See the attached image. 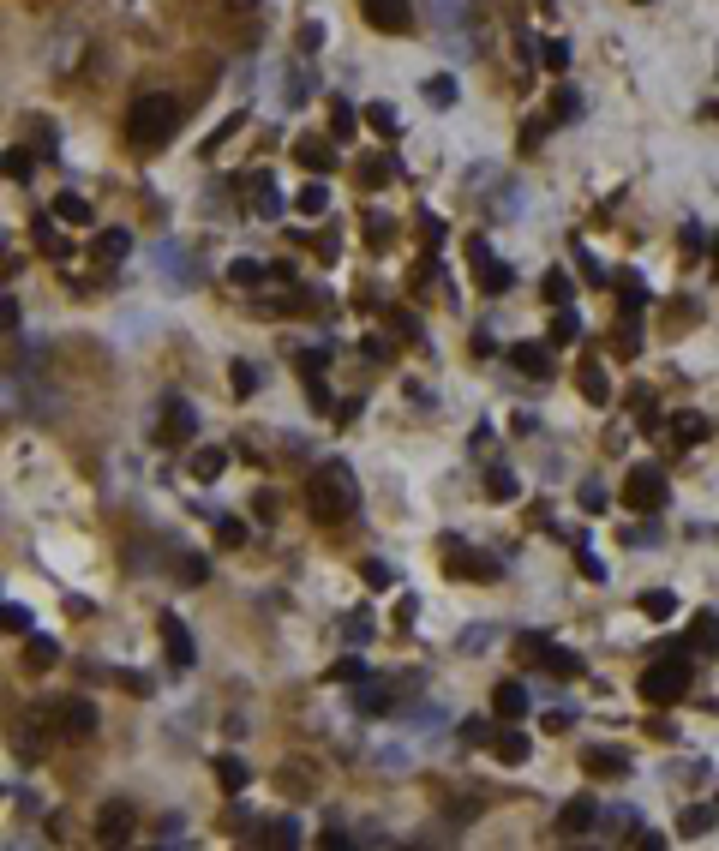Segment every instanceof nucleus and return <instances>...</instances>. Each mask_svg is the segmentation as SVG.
I'll return each mask as SVG.
<instances>
[{
	"instance_id": "obj_14",
	"label": "nucleus",
	"mask_w": 719,
	"mask_h": 851,
	"mask_svg": "<svg viewBox=\"0 0 719 851\" xmlns=\"http://www.w3.org/2000/svg\"><path fill=\"white\" fill-rule=\"evenodd\" d=\"M96 840H102V846L132 840V810H126V804H102V816H96Z\"/></svg>"
},
{
	"instance_id": "obj_5",
	"label": "nucleus",
	"mask_w": 719,
	"mask_h": 851,
	"mask_svg": "<svg viewBox=\"0 0 719 851\" xmlns=\"http://www.w3.org/2000/svg\"><path fill=\"white\" fill-rule=\"evenodd\" d=\"M624 504H630V510H648V516H654V510H666V474H660V468H648V462H642V468H630V480H624Z\"/></svg>"
},
{
	"instance_id": "obj_35",
	"label": "nucleus",
	"mask_w": 719,
	"mask_h": 851,
	"mask_svg": "<svg viewBox=\"0 0 719 851\" xmlns=\"http://www.w3.org/2000/svg\"><path fill=\"white\" fill-rule=\"evenodd\" d=\"M366 678H372V672H366L360 654H342V660L330 666V684H366Z\"/></svg>"
},
{
	"instance_id": "obj_28",
	"label": "nucleus",
	"mask_w": 719,
	"mask_h": 851,
	"mask_svg": "<svg viewBox=\"0 0 719 851\" xmlns=\"http://www.w3.org/2000/svg\"><path fill=\"white\" fill-rule=\"evenodd\" d=\"M486 498H492V504H516V498H522L516 474H510V468H492V474H486Z\"/></svg>"
},
{
	"instance_id": "obj_10",
	"label": "nucleus",
	"mask_w": 719,
	"mask_h": 851,
	"mask_svg": "<svg viewBox=\"0 0 719 851\" xmlns=\"http://www.w3.org/2000/svg\"><path fill=\"white\" fill-rule=\"evenodd\" d=\"M192 432H198L192 402H186V396H168V402H162V438H156V444H186Z\"/></svg>"
},
{
	"instance_id": "obj_3",
	"label": "nucleus",
	"mask_w": 719,
	"mask_h": 851,
	"mask_svg": "<svg viewBox=\"0 0 719 851\" xmlns=\"http://www.w3.org/2000/svg\"><path fill=\"white\" fill-rule=\"evenodd\" d=\"M690 690V660L678 654V648H666L648 672H642V702H654V708H672L678 696Z\"/></svg>"
},
{
	"instance_id": "obj_61",
	"label": "nucleus",
	"mask_w": 719,
	"mask_h": 851,
	"mask_svg": "<svg viewBox=\"0 0 719 851\" xmlns=\"http://www.w3.org/2000/svg\"><path fill=\"white\" fill-rule=\"evenodd\" d=\"M120 684H126L132 696H150V678H144V672H120Z\"/></svg>"
},
{
	"instance_id": "obj_31",
	"label": "nucleus",
	"mask_w": 719,
	"mask_h": 851,
	"mask_svg": "<svg viewBox=\"0 0 719 851\" xmlns=\"http://www.w3.org/2000/svg\"><path fill=\"white\" fill-rule=\"evenodd\" d=\"M564 540H576V570L588 576V582H606V564H600V552L582 540V534H564Z\"/></svg>"
},
{
	"instance_id": "obj_13",
	"label": "nucleus",
	"mask_w": 719,
	"mask_h": 851,
	"mask_svg": "<svg viewBox=\"0 0 719 851\" xmlns=\"http://www.w3.org/2000/svg\"><path fill=\"white\" fill-rule=\"evenodd\" d=\"M162 654H168V666H180V672L198 660V648H192L186 624H180V618H168V612H162Z\"/></svg>"
},
{
	"instance_id": "obj_30",
	"label": "nucleus",
	"mask_w": 719,
	"mask_h": 851,
	"mask_svg": "<svg viewBox=\"0 0 719 851\" xmlns=\"http://www.w3.org/2000/svg\"><path fill=\"white\" fill-rule=\"evenodd\" d=\"M252 216H264V222H270V216H282V192L270 186V174L252 186Z\"/></svg>"
},
{
	"instance_id": "obj_9",
	"label": "nucleus",
	"mask_w": 719,
	"mask_h": 851,
	"mask_svg": "<svg viewBox=\"0 0 719 851\" xmlns=\"http://www.w3.org/2000/svg\"><path fill=\"white\" fill-rule=\"evenodd\" d=\"M48 714L60 720V726H54L60 738H90V732H96V708H90L84 696H66V702H54Z\"/></svg>"
},
{
	"instance_id": "obj_50",
	"label": "nucleus",
	"mask_w": 719,
	"mask_h": 851,
	"mask_svg": "<svg viewBox=\"0 0 719 851\" xmlns=\"http://www.w3.org/2000/svg\"><path fill=\"white\" fill-rule=\"evenodd\" d=\"M366 120L384 132V138H396V108H384V102H366Z\"/></svg>"
},
{
	"instance_id": "obj_44",
	"label": "nucleus",
	"mask_w": 719,
	"mask_h": 851,
	"mask_svg": "<svg viewBox=\"0 0 719 851\" xmlns=\"http://www.w3.org/2000/svg\"><path fill=\"white\" fill-rule=\"evenodd\" d=\"M216 540H222L228 552H234V546H246V522H240V516H216Z\"/></svg>"
},
{
	"instance_id": "obj_47",
	"label": "nucleus",
	"mask_w": 719,
	"mask_h": 851,
	"mask_svg": "<svg viewBox=\"0 0 719 851\" xmlns=\"http://www.w3.org/2000/svg\"><path fill=\"white\" fill-rule=\"evenodd\" d=\"M540 60H546L552 72H564V66H570V42H564V36H552V42H540Z\"/></svg>"
},
{
	"instance_id": "obj_38",
	"label": "nucleus",
	"mask_w": 719,
	"mask_h": 851,
	"mask_svg": "<svg viewBox=\"0 0 719 851\" xmlns=\"http://www.w3.org/2000/svg\"><path fill=\"white\" fill-rule=\"evenodd\" d=\"M264 276H270V270H264L258 258H234V264H228V282H240V288H258Z\"/></svg>"
},
{
	"instance_id": "obj_41",
	"label": "nucleus",
	"mask_w": 719,
	"mask_h": 851,
	"mask_svg": "<svg viewBox=\"0 0 719 851\" xmlns=\"http://www.w3.org/2000/svg\"><path fill=\"white\" fill-rule=\"evenodd\" d=\"M306 408H312V414H336V402H330V384H324V372H312V378H306Z\"/></svg>"
},
{
	"instance_id": "obj_29",
	"label": "nucleus",
	"mask_w": 719,
	"mask_h": 851,
	"mask_svg": "<svg viewBox=\"0 0 719 851\" xmlns=\"http://www.w3.org/2000/svg\"><path fill=\"white\" fill-rule=\"evenodd\" d=\"M354 126H360V114L348 108V96H330V138H354Z\"/></svg>"
},
{
	"instance_id": "obj_2",
	"label": "nucleus",
	"mask_w": 719,
	"mask_h": 851,
	"mask_svg": "<svg viewBox=\"0 0 719 851\" xmlns=\"http://www.w3.org/2000/svg\"><path fill=\"white\" fill-rule=\"evenodd\" d=\"M180 120H186V102L180 96H168V90H144L132 108H126V144L132 150H162L174 132H180Z\"/></svg>"
},
{
	"instance_id": "obj_19",
	"label": "nucleus",
	"mask_w": 719,
	"mask_h": 851,
	"mask_svg": "<svg viewBox=\"0 0 719 851\" xmlns=\"http://www.w3.org/2000/svg\"><path fill=\"white\" fill-rule=\"evenodd\" d=\"M24 666H30V672H54V666H60V648L30 630V636H24Z\"/></svg>"
},
{
	"instance_id": "obj_4",
	"label": "nucleus",
	"mask_w": 719,
	"mask_h": 851,
	"mask_svg": "<svg viewBox=\"0 0 719 851\" xmlns=\"http://www.w3.org/2000/svg\"><path fill=\"white\" fill-rule=\"evenodd\" d=\"M468 270H474L480 294H510V282H516V270H510V264H498V252H492V240H486V234H474V240H468Z\"/></svg>"
},
{
	"instance_id": "obj_34",
	"label": "nucleus",
	"mask_w": 719,
	"mask_h": 851,
	"mask_svg": "<svg viewBox=\"0 0 719 851\" xmlns=\"http://www.w3.org/2000/svg\"><path fill=\"white\" fill-rule=\"evenodd\" d=\"M540 672H564V678H582L588 666H582V654H570V648H558V642H552V654H546V666H540Z\"/></svg>"
},
{
	"instance_id": "obj_63",
	"label": "nucleus",
	"mask_w": 719,
	"mask_h": 851,
	"mask_svg": "<svg viewBox=\"0 0 719 851\" xmlns=\"http://www.w3.org/2000/svg\"><path fill=\"white\" fill-rule=\"evenodd\" d=\"M318 846H330V851H348V846H354V840H348V834H342V828H330V834H324V840H318Z\"/></svg>"
},
{
	"instance_id": "obj_27",
	"label": "nucleus",
	"mask_w": 719,
	"mask_h": 851,
	"mask_svg": "<svg viewBox=\"0 0 719 851\" xmlns=\"http://www.w3.org/2000/svg\"><path fill=\"white\" fill-rule=\"evenodd\" d=\"M126 252H132V234H126V228H108V234H96V258H102V264H120Z\"/></svg>"
},
{
	"instance_id": "obj_16",
	"label": "nucleus",
	"mask_w": 719,
	"mask_h": 851,
	"mask_svg": "<svg viewBox=\"0 0 719 851\" xmlns=\"http://www.w3.org/2000/svg\"><path fill=\"white\" fill-rule=\"evenodd\" d=\"M492 714H498V720H522V714H528V690H522L516 678H504V684L492 690Z\"/></svg>"
},
{
	"instance_id": "obj_37",
	"label": "nucleus",
	"mask_w": 719,
	"mask_h": 851,
	"mask_svg": "<svg viewBox=\"0 0 719 851\" xmlns=\"http://www.w3.org/2000/svg\"><path fill=\"white\" fill-rule=\"evenodd\" d=\"M576 114H582V96H576L570 84H558V90H552V120L564 126V120H576Z\"/></svg>"
},
{
	"instance_id": "obj_18",
	"label": "nucleus",
	"mask_w": 719,
	"mask_h": 851,
	"mask_svg": "<svg viewBox=\"0 0 719 851\" xmlns=\"http://www.w3.org/2000/svg\"><path fill=\"white\" fill-rule=\"evenodd\" d=\"M294 210H300L306 222H318V216L330 210V186H324V180H306V186L294 192Z\"/></svg>"
},
{
	"instance_id": "obj_7",
	"label": "nucleus",
	"mask_w": 719,
	"mask_h": 851,
	"mask_svg": "<svg viewBox=\"0 0 719 851\" xmlns=\"http://www.w3.org/2000/svg\"><path fill=\"white\" fill-rule=\"evenodd\" d=\"M360 12H366V24L384 30V36H408V30H414V6H408V0H360Z\"/></svg>"
},
{
	"instance_id": "obj_39",
	"label": "nucleus",
	"mask_w": 719,
	"mask_h": 851,
	"mask_svg": "<svg viewBox=\"0 0 719 851\" xmlns=\"http://www.w3.org/2000/svg\"><path fill=\"white\" fill-rule=\"evenodd\" d=\"M540 294H546V306H570V300H576V294H570V276H564V270H546Z\"/></svg>"
},
{
	"instance_id": "obj_46",
	"label": "nucleus",
	"mask_w": 719,
	"mask_h": 851,
	"mask_svg": "<svg viewBox=\"0 0 719 851\" xmlns=\"http://www.w3.org/2000/svg\"><path fill=\"white\" fill-rule=\"evenodd\" d=\"M360 708H366V714H390V708H396V696H390L384 684H372V690L360 684Z\"/></svg>"
},
{
	"instance_id": "obj_59",
	"label": "nucleus",
	"mask_w": 719,
	"mask_h": 851,
	"mask_svg": "<svg viewBox=\"0 0 719 851\" xmlns=\"http://www.w3.org/2000/svg\"><path fill=\"white\" fill-rule=\"evenodd\" d=\"M492 732H486V720H462V744H486Z\"/></svg>"
},
{
	"instance_id": "obj_21",
	"label": "nucleus",
	"mask_w": 719,
	"mask_h": 851,
	"mask_svg": "<svg viewBox=\"0 0 719 851\" xmlns=\"http://www.w3.org/2000/svg\"><path fill=\"white\" fill-rule=\"evenodd\" d=\"M528 750H534V744H528V732H516V726H504V732L492 738V756H498V762H528Z\"/></svg>"
},
{
	"instance_id": "obj_20",
	"label": "nucleus",
	"mask_w": 719,
	"mask_h": 851,
	"mask_svg": "<svg viewBox=\"0 0 719 851\" xmlns=\"http://www.w3.org/2000/svg\"><path fill=\"white\" fill-rule=\"evenodd\" d=\"M54 216H60V222H72V228H90V222H96L90 198H78V192H60V198H54Z\"/></svg>"
},
{
	"instance_id": "obj_22",
	"label": "nucleus",
	"mask_w": 719,
	"mask_h": 851,
	"mask_svg": "<svg viewBox=\"0 0 719 851\" xmlns=\"http://www.w3.org/2000/svg\"><path fill=\"white\" fill-rule=\"evenodd\" d=\"M216 780H222V792H228V798H240V792H246V780H252V768H246L240 756H216Z\"/></svg>"
},
{
	"instance_id": "obj_56",
	"label": "nucleus",
	"mask_w": 719,
	"mask_h": 851,
	"mask_svg": "<svg viewBox=\"0 0 719 851\" xmlns=\"http://www.w3.org/2000/svg\"><path fill=\"white\" fill-rule=\"evenodd\" d=\"M180 576H186V582H192V588H198V582H204V576H210V564H204V558H180Z\"/></svg>"
},
{
	"instance_id": "obj_26",
	"label": "nucleus",
	"mask_w": 719,
	"mask_h": 851,
	"mask_svg": "<svg viewBox=\"0 0 719 851\" xmlns=\"http://www.w3.org/2000/svg\"><path fill=\"white\" fill-rule=\"evenodd\" d=\"M30 174H36L30 144H12V150H6V180H12V186H30Z\"/></svg>"
},
{
	"instance_id": "obj_58",
	"label": "nucleus",
	"mask_w": 719,
	"mask_h": 851,
	"mask_svg": "<svg viewBox=\"0 0 719 851\" xmlns=\"http://www.w3.org/2000/svg\"><path fill=\"white\" fill-rule=\"evenodd\" d=\"M414 612H420V600H414V594H402V600H396V624L408 630V624H414Z\"/></svg>"
},
{
	"instance_id": "obj_1",
	"label": "nucleus",
	"mask_w": 719,
	"mask_h": 851,
	"mask_svg": "<svg viewBox=\"0 0 719 851\" xmlns=\"http://www.w3.org/2000/svg\"><path fill=\"white\" fill-rule=\"evenodd\" d=\"M306 510H312V522H324V528H342V522L360 510V486H354V468H348L342 456H330V462L312 468V480H306Z\"/></svg>"
},
{
	"instance_id": "obj_52",
	"label": "nucleus",
	"mask_w": 719,
	"mask_h": 851,
	"mask_svg": "<svg viewBox=\"0 0 719 851\" xmlns=\"http://www.w3.org/2000/svg\"><path fill=\"white\" fill-rule=\"evenodd\" d=\"M0 618H6V630H12V636H30V612H24L18 600H6V606H0Z\"/></svg>"
},
{
	"instance_id": "obj_8",
	"label": "nucleus",
	"mask_w": 719,
	"mask_h": 851,
	"mask_svg": "<svg viewBox=\"0 0 719 851\" xmlns=\"http://www.w3.org/2000/svg\"><path fill=\"white\" fill-rule=\"evenodd\" d=\"M294 162H300L306 174H330L342 156H336V138H324V132H300V138H294Z\"/></svg>"
},
{
	"instance_id": "obj_6",
	"label": "nucleus",
	"mask_w": 719,
	"mask_h": 851,
	"mask_svg": "<svg viewBox=\"0 0 719 851\" xmlns=\"http://www.w3.org/2000/svg\"><path fill=\"white\" fill-rule=\"evenodd\" d=\"M444 564H450V576H462V582H498V576H504V564H498L492 552H468L462 540L444 546Z\"/></svg>"
},
{
	"instance_id": "obj_53",
	"label": "nucleus",
	"mask_w": 719,
	"mask_h": 851,
	"mask_svg": "<svg viewBox=\"0 0 719 851\" xmlns=\"http://www.w3.org/2000/svg\"><path fill=\"white\" fill-rule=\"evenodd\" d=\"M360 180H366V186H384V180H390V162H384V156H366V162H360Z\"/></svg>"
},
{
	"instance_id": "obj_23",
	"label": "nucleus",
	"mask_w": 719,
	"mask_h": 851,
	"mask_svg": "<svg viewBox=\"0 0 719 851\" xmlns=\"http://www.w3.org/2000/svg\"><path fill=\"white\" fill-rule=\"evenodd\" d=\"M54 222H60V216H54V210H48V216H36V222H30V234H36V246H42V252H48V258H66V252H72V246H66V240H60V234H54Z\"/></svg>"
},
{
	"instance_id": "obj_11",
	"label": "nucleus",
	"mask_w": 719,
	"mask_h": 851,
	"mask_svg": "<svg viewBox=\"0 0 719 851\" xmlns=\"http://www.w3.org/2000/svg\"><path fill=\"white\" fill-rule=\"evenodd\" d=\"M588 828H600V804L582 792V798H570V804L558 810V834H564V840H582Z\"/></svg>"
},
{
	"instance_id": "obj_40",
	"label": "nucleus",
	"mask_w": 719,
	"mask_h": 851,
	"mask_svg": "<svg viewBox=\"0 0 719 851\" xmlns=\"http://www.w3.org/2000/svg\"><path fill=\"white\" fill-rule=\"evenodd\" d=\"M576 336H582V318H576L570 306H558V318H552V336H546V342L558 348V342H576Z\"/></svg>"
},
{
	"instance_id": "obj_62",
	"label": "nucleus",
	"mask_w": 719,
	"mask_h": 851,
	"mask_svg": "<svg viewBox=\"0 0 719 851\" xmlns=\"http://www.w3.org/2000/svg\"><path fill=\"white\" fill-rule=\"evenodd\" d=\"M0 318H6V330H12V336H18V300H12V294H6V300H0Z\"/></svg>"
},
{
	"instance_id": "obj_42",
	"label": "nucleus",
	"mask_w": 719,
	"mask_h": 851,
	"mask_svg": "<svg viewBox=\"0 0 719 851\" xmlns=\"http://www.w3.org/2000/svg\"><path fill=\"white\" fill-rule=\"evenodd\" d=\"M258 840H270V846H294V840H300V828H294V816H276L270 828H258Z\"/></svg>"
},
{
	"instance_id": "obj_45",
	"label": "nucleus",
	"mask_w": 719,
	"mask_h": 851,
	"mask_svg": "<svg viewBox=\"0 0 719 851\" xmlns=\"http://www.w3.org/2000/svg\"><path fill=\"white\" fill-rule=\"evenodd\" d=\"M642 612H648V618H660V624H666V618H672V612H678V600H672V594H666V588H654V594H642Z\"/></svg>"
},
{
	"instance_id": "obj_24",
	"label": "nucleus",
	"mask_w": 719,
	"mask_h": 851,
	"mask_svg": "<svg viewBox=\"0 0 719 851\" xmlns=\"http://www.w3.org/2000/svg\"><path fill=\"white\" fill-rule=\"evenodd\" d=\"M708 432H714L708 414H672V438H678V444H702Z\"/></svg>"
},
{
	"instance_id": "obj_12",
	"label": "nucleus",
	"mask_w": 719,
	"mask_h": 851,
	"mask_svg": "<svg viewBox=\"0 0 719 851\" xmlns=\"http://www.w3.org/2000/svg\"><path fill=\"white\" fill-rule=\"evenodd\" d=\"M510 366L522 378H552V342H516L510 348Z\"/></svg>"
},
{
	"instance_id": "obj_15",
	"label": "nucleus",
	"mask_w": 719,
	"mask_h": 851,
	"mask_svg": "<svg viewBox=\"0 0 719 851\" xmlns=\"http://www.w3.org/2000/svg\"><path fill=\"white\" fill-rule=\"evenodd\" d=\"M576 384H582V396H588L594 408H606V402H612V378H606V366H600V360H582Z\"/></svg>"
},
{
	"instance_id": "obj_36",
	"label": "nucleus",
	"mask_w": 719,
	"mask_h": 851,
	"mask_svg": "<svg viewBox=\"0 0 719 851\" xmlns=\"http://www.w3.org/2000/svg\"><path fill=\"white\" fill-rule=\"evenodd\" d=\"M426 102H432V108H450V102H456V78H450V72H432V78H426Z\"/></svg>"
},
{
	"instance_id": "obj_17",
	"label": "nucleus",
	"mask_w": 719,
	"mask_h": 851,
	"mask_svg": "<svg viewBox=\"0 0 719 851\" xmlns=\"http://www.w3.org/2000/svg\"><path fill=\"white\" fill-rule=\"evenodd\" d=\"M582 768H588V774H600V780H624V774H630V756H624V750H600V744H594V750L582 756Z\"/></svg>"
},
{
	"instance_id": "obj_57",
	"label": "nucleus",
	"mask_w": 719,
	"mask_h": 851,
	"mask_svg": "<svg viewBox=\"0 0 719 851\" xmlns=\"http://www.w3.org/2000/svg\"><path fill=\"white\" fill-rule=\"evenodd\" d=\"M342 636H348V642H366V636H372V618H366V612H354V618H348V630H342Z\"/></svg>"
},
{
	"instance_id": "obj_55",
	"label": "nucleus",
	"mask_w": 719,
	"mask_h": 851,
	"mask_svg": "<svg viewBox=\"0 0 719 851\" xmlns=\"http://www.w3.org/2000/svg\"><path fill=\"white\" fill-rule=\"evenodd\" d=\"M606 504H612V498H606V492H600V480H594V486H582V510H588V516H600V510H606Z\"/></svg>"
},
{
	"instance_id": "obj_48",
	"label": "nucleus",
	"mask_w": 719,
	"mask_h": 851,
	"mask_svg": "<svg viewBox=\"0 0 719 851\" xmlns=\"http://www.w3.org/2000/svg\"><path fill=\"white\" fill-rule=\"evenodd\" d=\"M228 384H234V396H252V390H258V372H252L246 360H234V366H228Z\"/></svg>"
},
{
	"instance_id": "obj_25",
	"label": "nucleus",
	"mask_w": 719,
	"mask_h": 851,
	"mask_svg": "<svg viewBox=\"0 0 719 851\" xmlns=\"http://www.w3.org/2000/svg\"><path fill=\"white\" fill-rule=\"evenodd\" d=\"M228 468V450L222 444H204V450H192V480H216Z\"/></svg>"
},
{
	"instance_id": "obj_32",
	"label": "nucleus",
	"mask_w": 719,
	"mask_h": 851,
	"mask_svg": "<svg viewBox=\"0 0 719 851\" xmlns=\"http://www.w3.org/2000/svg\"><path fill=\"white\" fill-rule=\"evenodd\" d=\"M546 654H552V636H540V630H528V636L516 642V660H522V666H546Z\"/></svg>"
},
{
	"instance_id": "obj_51",
	"label": "nucleus",
	"mask_w": 719,
	"mask_h": 851,
	"mask_svg": "<svg viewBox=\"0 0 719 851\" xmlns=\"http://www.w3.org/2000/svg\"><path fill=\"white\" fill-rule=\"evenodd\" d=\"M294 366H300V378H312V372L330 366V348H306V354H294Z\"/></svg>"
},
{
	"instance_id": "obj_60",
	"label": "nucleus",
	"mask_w": 719,
	"mask_h": 851,
	"mask_svg": "<svg viewBox=\"0 0 719 851\" xmlns=\"http://www.w3.org/2000/svg\"><path fill=\"white\" fill-rule=\"evenodd\" d=\"M360 408H366V402H360V396H348V402L336 408V420H342V426H354V420H360Z\"/></svg>"
},
{
	"instance_id": "obj_33",
	"label": "nucleus",
	"mask_w": 719,
	"mask_h": 851,
	"mask_svg": "<svg viewBox=\"0 0 719 851\" xmlns=\"http://www.w3.org/2000/svg\"><path fill=\"white\" fill-rule=\"evenodd\" d=\"M708 828H714V810H708V804H690V810L678 816V834H684V840H702Z\"/></svg>"
},
{
	"instance_id": "obj_54",
	"label": "nucleus",
	"mask_w": 719,
	"mask_h": 851,
	"mask_svg": "<svg viewBox=\"0 0 719 851\" xmlns=\"http://www.w3.org/2000/svg\"><path fill=\"white\" fill-rule=\"evenodd\" d=\"M360 576H366V588H390V564H378V558H366Z\"/></svg>"
},
{
	"instance_id": "obj_49",
	"label": "nucleus",
	"mask_w": 719,
	"mask_h": 851,
	"mask_svg": "<svg viewBox=\"0 0 719 851\" xmlns=\"http://www.w3.org/2000/svg\"><path fill=\"white\" fill-rule=\"evenodd\" d=\"M696 642H702V654H719V618H714V612H702V618H696Z\"/></svg>"
},
{
	"instance_id": "obj_43",
	"label": "nucleus",
	"mask_w": 719,
	"mask_h": 851,
	"mask_svg": "<svg viewBox=\"0 0 719 851\" xmlns=\"http://www.w3.org/2000/svg\"><path fill=\"white\" fill-rule=\"evenodd\" d=\"M618 288H624V318H636V312L648 306V294H642V282H636V276L624 270V276H618Z\"/></svg>"
},
{
	"instance_id": "obj_64",
	"label": "nucleus",
	"mask_w": 719,
	"mask_h": 851,
	"mask_svg": "<svg viewBox=\"0 0 719 851\" xmlns=\"http://www.w3.org/2000/svg\"><path fill=\"white\" fill-rule=\"evenodd\" d=\"M714 270H719V240H714Z\"/></svg>"
}]
</instances>
